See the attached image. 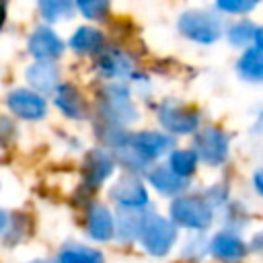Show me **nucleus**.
<instances>
[{
	"instance_id": "nucleus-31",
	"label": "nucleus",
	"mask_w": 263,
	"mask_h": 263,
	"mask_svg": "<svg viewBox=\"0 0 263 263\" xmlns=\"http://www.w3.org/2000/svg\"><path fill=\"white\" fill-rule=\"evenodd\" d=\"M29 263H51V261H29Z\"/></svg>"
},
{
	"instance_id": "nucleus-8",
	"label": "nucleus",
	"mask_w": 263,
	"mask_h": 263,
	"mask_svg": "<svg viewBox=\"0 0 263 263\" xmlns=\"http://www.w3.org/2000/svg\"><path fill=\"white\" fill-rule=\"evenodd\" d=\"M127 142L148 162L150 160H156L162 154H166L175 146L173 136L162 134V132H150V129L148 132H138V134H129Z\"/></svg>"
},
{
	"instance_id": "nucleus-21",
	"label": "nucleus",
	"mask_w": 263,
	"mask_h": 263,
	"mask_svg": "<svg viewBox=\"0 0 263 263\" xmlns=\"http://www.w3.org/2000/svg\"><path fill=\"white\" fill-rule=\"evenodd\" d=\"M197 154L193 152V148H185V150H173L171 156H168V168L181 177V179H187L195 166H197Z\"/></svg>"
},
{
	"instance_id": "nucleus-22",
	"label": "nucleus",
	"mask_w": 263,
	"mask_h": 263,
	"mask_svg": "<svg viewBox=\"0 0 263 263\" xmlns=\"http://www.w3.org/2000/svg\"><path fill=\"white\" fill-rule=\"evenodd\" d=\"M58 263H105V259L97 249L82 247V245H70L60 253Z\"/></svg>"
},
{
	"instance_id": "nucleus-10",
	"label": "nucleus",
	"mask_w": 263,
	"mask_h": 263,
	"mask_svg": "<svg viewBox=\"0 0 263 263\" xmlns=\"http://www.w3.org/2000/svg\"><path fill=\"white\" fill-rule=\"evenodd\" d=\"M62 51H64V43L49 27H37L29 37V53L37 62H51Z\"/></svg>"
},
{
	"instance_id": "nucleus-26",
	"label": "nucleus",
	"mask_w": 263,
	"mask_h": 263,
	"mask_svg": "<svg viewBox=\"0 0 263 263\" xmlns=\"http://www.w3.org/2000/svg\"><path fill=\"white\" fill-rule=\"evenodd\" d=\"M216 6H218L220 10H224V12L245 14V12L253 10V8L257 6V2H253V0H220Z\"/></svg>"
},
{
	"instance_id": "nucleus-13",
	"label": "nucleus",
	"mask_w": 263,
	"mask_h": 263,
	"mask_svg": "<svg viewBox=\"0 0 263 263\" xmlns=\"http://www.w3.org/2000/svg\"><path fill=\"white\" fill-rule=\"evenodd\" d=\"M86 230H88V236L99 242H105L115 236V218L107 210V205L103 203L90 205L86 214Z\"/></svg>"
},
{
	"instance_id": "nucleus-19",
	"label": "nucleus",
	"mask_w": 263,
	"mask_h": 263,
	"mask_svg": "<svg viewBox=\"0 0 263 263\" xmlns=\"http://www.w3.org/2000/svg\"><path fill=\"white\" fill-rule=\"evenodd\" d=\"M55 107L64 115L74 117V119H82L84 113H86V107H84V101H82L80 92L70 84H60L58 86V90H55Z\"/></svg>"
},
{
	"instance_id": "nucleus-4",
	"label": "nucleus",
	"mask_w": 263,
	"mask_h": 263,
	"mask_svg": "<svg viewBox=\"0 0 263 263\" xmlns=\"http://www.w3.org/2000/svg\"><path fill=\"white\" fill-rule=\"evenodd\" d=\"M193 152L197 154L199 160H203L205 164L218 166L226 160L228 156V136L218 129V127H203L195 134L193 140Z\"/></svg>"
},
{
	"instance_id": "nucleus-18",
	"label": "nucleus",
	"mask_w": 263,
	"mask_h": 263,
	"mask_svg": "<svg viewBox=\"0 0 263 263\" xmlns=\"http://www.w3.org/2000/svg\"><path fill=\"white\" fill-rule=\"evenodd\" d=\"M148 181H150V185H152L156 191H160V193H164V195H179L181 191H185V189L189 187V181L177 177V175L168 168V164H166V166H164V164L154 166V168L148 173Z\"/></svg>"
},
{
	"instance_id": "nucleus-20",
	"label": "nucleus",
	"mask_w": 263,
	"mask_h": 263,
	"mask_svg": "<svg viewBox=\"0 0 263 263\" xmlns=\"http://www.w3.org/2000/svg\"><path fill=\"white\" fill-rule=\"evenodd\" d=\"M105 37L99 29L92 27H78L76 33L70 37V47L78 53H88V51H97L101 49Z\"/></svg>"
},
{
	"instance_id": "nucleus-23",
	"label": "nucleus",
	"mask_w": 263,
	"mask_h": 263,
	"mask_svg": "<svg viewBox=\"0 0 263 263\" xmlns=\"http://www.w3.org/2000/svg\"><path fill=\"white\" fill-rule=\"evenodd\" d=\"M257 31H259V27H255L251 21H238V23H234V25L228 29L226 37H228V41H230L234 47H247V49H249V47L255 43Z\"/></svg>"
},
{
	"instance_id": "nucleus-6",
	"label": "nucleus",
	"mask_w": 263,
	"mask_h": 263,
	"mask_svg": "<svg viewBox=\"0 0 263 263\" xmlns=\"http://www.w3.org/2000/svg\"><path fill=\"white\" fill-rule=\"evenodd\" d=\"M158 119L173 134H191L199 125V115L195 111H191L185 105L175 103L171 99L158 107Z\"/></svg>"
},
{
	"instance_id": "nucleus-30",
	"label": "nucleus",
	"mask_w": 263,
	"mask_h": 263,
	"mask_svg": "<svg viewBox=\"0 0 263 263\" xmlns=\"http://www.w3.org/2000/svg\"><path fill=\"white\" fill-rule=\"evenodd\" d=\"M253 132H257V134H263V111H261V115H259V119H257V123H255Z\"/></svg>"
},
{
	"instance_id": "nucleus-28",
	"label": "nucleus",
	"mask_w": 263,
	"mask_h": 263,
	"mask_svg": "<svg viewBox=\"0 0 263 263\" xmlns=\"http://www.w3.org/2000/svg\"><path fill=\"white\" fill-rule=\"evenodd\" d=\"M253 185H255V187H257V191L263 195V171L255 173V177H253Z\"/></svg>"
},
{
	"instance_id": "nucleus-17",
	"label": "nucleus",
	"mask_w": 263,
	"mask_h": 263,
	"mask_svg": "<svg viewBox=\"0 0 263 263\" xmlns=\"http://www.w3.org/2000/svg\"><path fill=\"white\" fill-rule=\"evenodd\" d=\"M113 168H115V162H113V158H111L109 152L99 150V148L92 150L88 154V158H86V183L90 187L103 185L111 177Z\"/></svg>"
},
{
	"instance_id": "nucleus-9",
	"label": "nucleus",
	"mask_w": 263,
	"mask_h": 263,
	"mask_svg": "<svg viewBox=\"0 0 263 263\" xmlns=\"http://www.w3.org/2000/svg\"><path fill=\"white\" fill-rule=\"evenodd\" d=\"M109 195L113 201L119 203V208H146V203H148V193H146L142 181L134 175L121 177L109 189Z\"/></svg>"
},
{
	"instance_id": "nucleus-14",
	"label": "nucleus",
	"mask_w": 263,
	"mask_h": 263,
	"mask_svg": "<svg viewBox=\"0 0 263 263\" xmlns=\"http://www.w3.org/2000/svg\"><path fill=\"white\" fill-rule=\"evenodd\" d=\"M210 251L222 263H238L245 257L247 247H245V242L236 234H232V232H218L212 238V242H210Z\"/></svg>"
},
{
	"instance_id": "nucleus-7",
	"label": "nucleus",
	"mask_w": 263,
	"mask_h": 263,
	"mask_svg": "<svg viewBox=\"0 0 263 263\" xmlns=\"http://www.w3.org/2000/svg\"><path fill=\"white\" fill-rule=\"evenodd\" d=\"M6 105H8V109H10L16 117L29 119V121L41 119V117L45 115V111H47L45 99H43L39 92L31 90V88H14L12 92H8Z\"/></svg>"
},
{
	"instance_id": "nucleus-24",
	"label": "nucleus",
	"mask_w": 263,
	"mask_h": 263,
	"mask_svg": "<svg viewBox=\"0 0 263 263\" xmlns=\"http://www.w3.org/2000/svg\"><path fill=\"white\" fill-rule=\"evenodd\" d=\"M39 12L43 14L45 21L55 23V21L70 18L74 12V4L66 2V0H43V2H39Z\"/></svg>"
},
{
	"instance_id": "nucleus-2",
	"label": "nucleus",
	"mask_w": 263,
	"mask_h": 263,
	"mask_svg": "<svg viewBox=\"0 0 263 263\" xmlns=\"http://www.w3.org/2000/svg\"><path fill=\"white\" fill-rule=\"evenodd\" d=\"M222 18L210 10H187L179 18V31L201 45L214 43L222 37Z\"/></svg>"
},
{
	"instance_id": "nucleus-3",
	"label": "nucleus",
	"mask_w": 263,
	"mask_h": 263,
	"mask_svg": "<svg viewBox=\"0 0 263 263\" xmlns=\"http://www.w3.org/2000/svg\"><path fill=\"white\" fill-rule=\"evenodd\" d=\"M177 240V226L162 218V216H156L152 214L144 226V232L140 236V242L144 247L146 253L154 255V257H162L171 251V247L175 245Z\"/></svg>"
},
{
	"instance_id": "nucleus-29",
	"label": "nucleus",
	"mask_w": 263,
	"mask_h": 263,
	"mask_svg": "<svg viewBox=\"0 0 263 263\" xmlns=\"http://www.w3.org/2000/svg\"><path fill=\"white\" fill-rule=\"evenodd\" d=\"M8 228V214L4 210H0V234Z\"/></svg>"
},
{
	"instance_id": "nucleus-16",
	"label": "nucleus",
	"mask_w": 263,
	"mask_h": 263,
	"mask_svg": "<svg viewBox=\"0 0 263 263\" xmlns=\"http://www.w3.org/2000/svg\"><path fill=\"white\" fill-rule=\"evenodd\" d=\"M27 82L31 84V88L35 92H51V90H58V80H60V74H58V68L53 62H35L33 66H29L27 70Z\"/></svg>"
},
{
	"instance_id": "nucleus-15",
	"label": "nucleus",
	"mask_w": 263,
	"mask_h": 263,
	"mask_svg": "<svg viewBox=\"0 0 263 263\" xmlns=\"http://www.w3.org/2000/svg\"><path fill=\"white\" fill-rule=\"evenodd\" d=\"M97 66H99V72L107 78H129L134 72L132 58L121 49H109V51L105 49Z\"/></svg>"
},
{
	"instance_id": "nucleus-1",
	"label": "nucleus",
	"mask_w": 263,
	"mask_h": 263,
	"mask_svg": "<svg viewBox=\"0 0 263 263\" xmlns=\"http://www.w3.org/2000/svg\"><path fill=\"white\" fill-rule=\"evenodd\" d=\"M171 220L177 226L191 230H205L214 220V210L208 199L197 195H181L171 201Z\"/></svg>"
},
{
	"instance_id": "nucleus-5",
	"label": "nucleus",
	"mask_w": 263,
	"mask_h": 263,
	"mask_svg": "<svg viewBox=\"0 0 263 263\" xmlns=\"http://www.w3.org/2000/svg\"><path fill=\"white\" fill-rule=\"evenodd\" d=\"M101 109L105 119H109L115 125H127L138 119V111L129 101V92H127V86H123V82L111 84L107 88V97L103 99Z\"/></svg>"
},
{
	"instance_id": "nucleus-11",
	"label": "nucleus",
	"mask_w": 263,
	"mask_h": 263,
	"mask_svg": "<svg viewBox=\"0 0 263 263\" xmlns=\"http://www.w3.org/2000/svg\"><path fill=\"white\" fill-rule=\"evenodd\" d=\"M150 216L152 214H148L144 208H121L115 220V234L119 236V240H125V242L140 240Z\"/></svg>"
},
{
	"instance_id": "nucleus-12",
	"label": "nucleus",
	"mask_w": 263,
	"mask_h": 263,
	"mask_svg": "<svg viewBox=\"0 0 263 263\" xmlns=\"http://www.w3.org/2000/svg\"><path fill=\"white\" fill-rule=\"evenodd\" d=\"M236 70H238V74H240L245 80L263 82V29H261V27H259V31H257L255 43H253L249 49H245L242 58L238 60Z\"/></svg>"
},
{
	"instance_id": "nucleus-25",
	"label": "nucleus",
	"mask_w": 263,
	"mask_h": 263,
	"mask_svg": "<svg viewBox=\"0 0 263 263\" xmlns=\"http://www.w3.org/2000/svg\"><path fill=\"white\" fill-rule=\"evenodd\" d=\"M76 8L86 18H101L109 10V4L107 2H101V0H90V2H76Z\"/></svg>"
},
{
	"instance_id": "nucleus-27",
	"label": "nucleus",
	"mask_w": 263,
	"mask_h": 263,
	"mask_svg": "<svg viewBox=\"0 0 263 263\" xmlns=\"http://www.w3.org/2000/svg\"><path fill=\"white\" fill-rule=\"evenodd\" d=\"M251 249H253V251L263 253V230H261L259 234H255V236H253V240H251Z\"/></svg>"
}]
</instances>
